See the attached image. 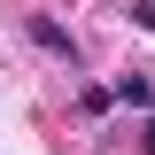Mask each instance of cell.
<instances>
[{
	"mask_svg": "<svg viewBox=\"0 0 155 155\" xmlns=\"http://www.w3.org/2000/svg\"><path fill=\"white\" fill-rule=\"evenodd\" d=\"M109 93L124 101V109H140V101H155V70H124V78L109 85Z\"/></svg>",
	"mask_w": 155,
	"mask_h": 155,
	"instance_id": "obj_1",
	"label": "cell"
},
{
	"mask_svg": "<svg viewBox=\"0 0 155 155\" xmlns=\"http://www.w3.org/2000/svg\"><path fill=\"white\" fill-rule=\"evenodd\" d=\"M31 39L47 47V54H62V62H78V47H70V31H62V23H47V16H31Z\"/></svg>",
	"mask_w": 155,
	"mask_h": 155,
	"instance_id": "obj_2",
	"label": "cell"
},
{
	"mask_svg": "<svg viewBox=\"0 0 155 155\" xmlns=\"http://www.w3.org/2000/svg\"><path fill=\"white\" fill-rule=\"evenodd\" d=\"M132 23H140V31H155V0H132Z\"/></svg>",
	"mask_w": 155,
	"mask_h": 155,
	"instance_id": "obj_3",
	"label": "cell"
},
{
	"mask_svg": "<svg viewBox=\"0 0 155 155\" xmlns=\"http://www.w3.org/2000/svg\"><path fill=\"white\" fill-rule=\"evenodd\" d=\"M140 147H147V155H155V116H147V124H140Z\"/></svg>",
	"mask_w": 155,
	"mask_h": 155,
	"instance_id": "obj_4",
	"label": "cell"
}]
</instances>
